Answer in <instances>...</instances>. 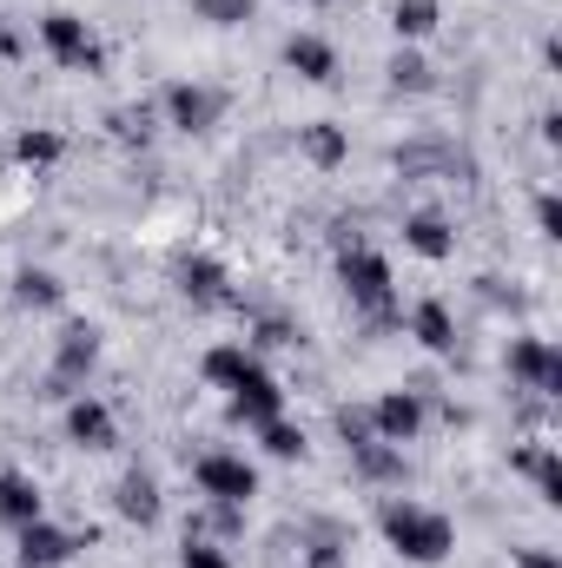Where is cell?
<instances>
[{
  "instance_id": "ffe728a7",
  "label": "cell",
  "mask_w": 562,
  "mask_h": 568,
  "mask_svg": "<svg viewBox=\"0 0 562 568\" xmlns=\"http://www.w3.org/2000/svg\"><path fill=\"white\" fill-rule=\"evenodd\" d=\"M304 568H344V529H338V523H318V529H311Z\"/></svg>"
},
{
  "instance_id": "7c38bea8",
  "label": "cell",
  "mask_w": 562,
  "mask_h": 568,
  "mask_svg": "<svg viewBox=\"0 0 562 568\" xmlns=\"http://www.w3.org/2000/svg\"><path fill=\"white\" fill-rule=\"evenodd\" d=\"M284 67H291L298 80H311V87H331V80H338V53H331L318 33H291V47H284Z\"/></svg>"
},
{
  "instance_id": "44dd1931",
  "label": "cell",
  "mask_w": 562,
  "mask_h": 568,
  "mask_svg": "<svg viewBox=\"0 0 562 568\" xmlns=\"http://www.w3.org/2000/svg\"><path fill=\"white\" fill-rule=\"evenodd\" d=\"M13 297L33 304V311H53V304L67 297V284L53 278V272H20V278H13Z\"/></svg>"
},
{
  "instance_id": "8fae6325",
  "label": "cell",
  "mask_w": 562,
  "mask_h": 568,
  "mask_svg": "<svg viewBox=\"0 0 562 568\" xmlns=\"http://www.w3.org/2000/svg\"><path fill=\"white\" fill-rule=\"evenodd\" d=\"M73 549H80V542H73L67 529H53L47 516L20 529V568H60L67 556H73Z\"/></svg>"
},
{
  "instance_id": "9c48e42d",
  "label": "cell",
  "mask_w": 562,
  "mask_h": 568,
  "mask_svg": "<svg viewBox=\"0 0 562 568\" xmlns=\"http://www.w3.org/2000/svg\"><path fill=\"white\" fill-rule=\"evenodd\" d=\"M279 410H284V390L265 377V371H259V364H252V371L232 384V417H239V424H259V429H265Z\"/></svg>"
},
{
  "instance_id": "603a6c76",
  "label": "cell",
  "mask_w": 562,
  "mask_h": 568,
  "mask_svg": "<svg viewBox=\"0 0 562 568\" xmlns=\"http://www.w3.org/2000/svg\"><path fill=\"white\" fill-rule=\"evenodd\" d=\"M304 159H311V165H324V172H331V165H344V133H338V126H324V120H318V126H304Z\"/></svg>"
},
{
  "instance_id": "3957f363",
  "label": "cell",
  "mask_w": 562,
  "mask_h": 568,
  "mask_svg": "<svg viewBox=\"0 0 562 568\" xmlns=\"http://www.w3.org/2000/svg\"><path fill=\"white\" fill-rule=\"evenodd\" d=\"M338 429H344V443H351L358 476H371V483H398V476H404V449H398V443H384V436L364 424L358 410H338Z\"/></svg>"
},
{
  "instance_id": "9a60e30c",
  "label": "cell",
  "mask_w": 562,
  "mask_h": 568,
  "mask_svg": "<svg viewBox=\"0 0 562 568\" xmlns=\"http://www.w3.org/2000/svg\"><path fill=\"white\" fill-rule=\"evenodd\" d=\"M398 172L418 179V172H450V179H470V159L450 152V145H398Z\"/></svg>"
},
{
  "instance_id": "f1b7e54d",
  "label": "cell",
  "mask_w": 562,
  "mask_h": 568,
  "mask_svg": "<svg viewBox=\"0 0 562 568\" xmlns=\"http://www.w3.org/2000/svg\"><path fill=\"white\" fill-rule=\"evenodd\" d=\"M391 87H398V93H423V87H430V67H423L418 53H398V60H391Z\"/></svg>"
},
{
  "instance_id": "4dcf8cb0",
  "label": "cell",
  "mask_w": 562,
  "mask_h": 568,
  "mask_svg": "<svg viewBox=\"0 0 562 568\" xmlns=\"http://www.w3.org/2000/svg\"><path fill=\"white\" fill-rule=\"evenodd\" d=\"M179 568H232V562H225V549H212V542L185 536V556H179Z\"/></svg>"
},
{
  "instance_id": "d590c367",
  "label": "cell",
  "mask_w": 562,
  "mask_h": 568,
  "mask_svg": "<svg viewBox=\"0 0 562 568\" xmlns=\"http://www.w3.org/2000/svg\"><path fill=\"white\" fill-rule=\"evenodd\" d=\"M311 7H318V0H311Z\"/></svg>"
},
{
  "instance_id": "e0dca14e",
  "label": "cell",
  "mask_w": 562,
  "mask_h": 568,
  "mask_svg": "<svg viewBox=\"0 0 562 568\" xmlns=\"http://www.w3.org/2000/svg\"><path fill=\"white\" fill-rule=\"evenodd\" d=\"M179 291L192 304H225V265L219 258H179Z\"/></svg>"
},
{
  "instance_id": "4316f807",
  "label": "cell",
  "mask_w": 562,
  "mask_h": 568,
  "mask_svg": "<svg viewBox=\"0 0 562 568\" xmlns=\"http://www.w3.org/2000/svg\"><path fill=\"white\" fill-rule=\"evenodd\" d=\"M13 159H20V165H53V159H60V133H47V126H40V133H20V140H13Z\"/></svg>"
},
{
  "instance_id": "cb8c5ba5",
  "label": "cell",
  "mask_w": 562,
  "mask_h": 568,
  "mask_svg": "<svg viewBox=\"0 0 562 568\" xmlns=\"http://www.w3.org/2000/svg\"><path fill=\"white\" fill-rule=\"evenodd\" d=\"M391 27H398V40H423L436 27V0H398L391 7Z\"/></svg>"
},
{
  "instance_id": "277c9868",
  "label": "cell",
  "mask_w": 562,
  "mask_h": 568,
  "mask_svg": "<svg viewBox=\"0 0 562 568\" xmlns=\"http://www.w3.org/2000/svg\"><path fill=\"white\" fill-rule=\"evenodd\" d=\"M40 40H47V53H53L67 73H100V67H107V53H100V40L87 33L80 13H47V20H40Z\"/></svg>"
},
{
  "instance_id": "30bf717a",
  "label": "cell",
  "mask_w": 562,
  "mask_h": 568,
  "mask_svg": "<svg viewBox=\"0 0 562 568\" xmlns=\"http://www.w3.org/2000/svg\"><path fill=\"white\" fill-rule=\"evenodd\" d=\"M418 424H423V397H418V390H391V397L371 410V429H378L384 443H398V449L418 436Z\"/></svg>"
},
{
  "instance_id": "836d02e7",
  "label": "cell",
  "mask_w": 562,
  "mask_h": 568,
  "mask_svg": "<svg viewBox=\"0 0 562 568\" xmlns=\"http://www.w3.org/2000/svg\"><path fill=\"white\" fill-rule=\"evenodd\" d=\"M516 568H562V562L550 556V549H523V556H516Z\"/></svg>"
},
{
  "instance_id": "5b68a950",
  "label": "cell",
  "mask_w": 562,
  "mask_h": 568,
  "mask_svg": "<svg viewBox=\"0 0 562 568\" xmlns=\"http://www.w3.org/2000/svg\"><path fill=\"white\" fill-rule=\"evenodd\" d=\"M100 364V331L93 324H67L60 331V357H53V377H47V397H73Z\"/></svg>"
},
{
  "instance_id": "e575fe53",
  "label": "cell",
  "mask_w": 562,
  "mask_h": 568,
  "mask_svg": "<svg viewBox=\"0 0 562 568\" xmlns=\"http://www.w3.org/2000/svg\"><path fill=\"white\" fill-rule=\"evenodd\" d=\"M13 53H20V33H13V27L0 20V60H13Z\"/></svg>"
},
{
  "instance_id": "83f0119b",
  "label": "cell",
  "mask_w": 562,
  "mask_h": 568,
  "mask_svg": "<svg viewBox=\"0 0 562 568\" xmlns=\"http://www.w3.org/2000/svg\"><path fill=\"white\" fill-rule=\"evenodd\" d=\"M265 449H272L279 463H298V456H304V429H291L284 417H272V424H265Z\"/></svg>"
},
{
  "instance_id": "7402d4cb",
  "label": "cell",
  "mask_w": 562,
  "mask_h": 568,
  "mask_svg": "<svg viewBox=\"0 0 562 568\" xmlns=\"http://www.w3.org/2000/svg\"><path fill=\"white\" fill-rule=\"evenodd\" d=\"M530 476H536V489H543V503H562V456L556 449H523L516 456Z\"/></svg>"
},
{
  "instance_id": "ac0fdd59",
  "label": "cell",
  "mask_w": 562,
  "mask_h": 568,
  "mask_svg": "<svg viewBox=\"0 0 562 568\" xmlns=\"http://www.w3.org/2000/svg\"><path fill=\"white\" fill-rule=\"evenodd\" d=\"M0 523H13V529L40 523V489L27 476H13V469H0Z\"/></svg>"
},
{
  "instance_id": "52a82bcc",
  "label": "cell",
  "mask_w": 562,
  "mask_h": 568,
  "mask_svg": "<svg viewBox=\"0 0 562 568\" xmlns=\"http://www.w3.org/2000/svg\"><path fill=\"white\" fill-rule=\"evenodd\" d=\"M165 113H172L179 133H212L219 113H225V93H219V87H192V80H179V87L165 93Z\"/></svg>"
},
{
  "instance_id": "4fadbf2b",
  "label": "cell",
  "mask_w": 562,
  "mask_h": 568,
  "mask_svg": "<svg viewBox=\"0 0 562 568\" xmlns=\"http://www.w3.org/2000/svg\"><path fill=\"white\" fill-rule=\"evenodd\" d=\"M113 509H120L133 529H152V523H159V483H152L145 469H127L120 489H113Z\"/></svg>"
},
{
  "instance_id": "5bb4252c",
  "label": "cell",
  "mask_w": 562,
  "mask_h": 568,
  "mask_svg": "<svg viewBox=\"0 0 562 568\" xmlns=\"http://www.w3.org/2000/svg\"><path fill=\"white\" fill-rule=\"evenodd\" d=\"M67 436H73L80 449H113V410L93 404V397H73V404H67Z\"/></svg>"
},
{
  "instance_id": "8992f818",
  "label": "cell",
  "mask_w": 562,
  "mask_h": 568,
  "mask_svg": "<svg viewBox=\"0 0 562 568\" xmlns=\"http://www.w3.org/2000/svg\"><path fill=\"white\" fill-rule=\"evenodd\" d=\"M199 489H205L212 503L245 509V503L259 496V469H252L245 456H199Z\"/></svg>"
},
{
  "instance_id": "1f68e13d",
  "label": "cell",
  "mask_w": 562,
  "mask_h": 568,
  "mask_svg": "<svg viewBox=\"0 0 562 568\" xmlns=\"http://www.w3.org/2000/svg\"><path fill=\"white\" fill-rule=\"evenodd\" d=\"M259 344H265V351H272V344H298V331L279 324V317H265V324H259Z\"/></svg>"
},
{
  "instance_id": "484cf974",
  "label": "cell",
  "mask_w": 562,
  "mask_h": 568,
  "mask_svg": "<svg viewBox=\"0 0 562 568\" xmlns=\"http://www.w3.org/2000/svg\"><path fill=\"white\" fill-rule=\"evenodd\" d=\"M252 7H259V0H192V13H199V20H212V27H245V20H252Z\"/></svg>"
},
{
  "instance_id": "d4e9b609",
  "label": "cell",
  "mask_w": 562,
  "mask_h": 568,
  "mask_svg": "<svg viewBox=\"0 0 562 568\" xmlns=\"http://www.w3.org/2000/svg\"><path fill=\"white\" fill-rule=\"evenodd\" d=\"M245 371H252V357H245L239 344H219V351H205V377H212V384H225V390H232Z\"/></svg>"
},
{
  "instance_id": "6da1fadb",
  "label": "cell",
  "mask_w": 562,
  "mask_h": 568,
  "mask_svg": "<svg viewBox=\"0 0 562 568\" xmlns=\"http://www.w3.org/2000/svg\"><path fill=\"white\" fill-rule=\"evenodd\" d=\"M378 523H384V542L404 556V562H443L450 556V542H456V529H450V516H436V509H423V503H384L378 509Z\"/></svg>"
},
{
  "instance_id": "d6a6232c",
  "label": "cell",
  "mask_w": 562,
  "mask_h": 568,
  "mask_svg": "<svg viewBox=\"0 0 562 568\" xmlns=\"http://www.w3.org/2000/svg\"><path fill=\"white\" fill-rule=\"evenodd\" d=\"M536 225H543V232H550V239H556V232H562V205H556V199H550V192H543V199H536Z\"/></svg>"
},
{
  "instance_id": "ba28073f",
  "label": "cell",
  "mask_w": 562,
  "mask_h": 568,
  "mask_svg": "<svg viewBox=\"0 0 562 568\" xmlns=\"http://www.w3.org/2000/svg\"><path fill=\"white\" fill-rule=\"evenodd\" d=\"M510 377H523L530 390L556 397L562 390V357L543 344V337H516V344H510Z\"/></svg>"
},
{
  "instance_id": "d6986e66",
  "label": "cell",
  "mask_w": 562,
  "mask_h": 568,
  "mask_svg": "<svg viewBox=\"0 0 562 568\" xmlns=\"http://www.w3.org/2000/svg\"><path fill=\"white\" fill-rule=\"evenodd\" d=\"M404 245H411L418 258H450V252H456V239H450V225H443L436 212H418V219H404Z\"/></svg>"
},
{
  "instance_id": "f546056e",
  "label": "cell",
  "mask_w": 562,
  "mask_h": 568,
  "mask_svg": "<svg viewBox=\"0 0 562 568\" xmlns=\"http://www.w3.org/2000/svg\"><path fill=\"white\" fill-rule=\"evenodd\" d=\"M113 133L127 145H145L152 140V113H145V106H120V113H113Z\"/></svg>"
},
{
  "instance_id": "7a4b0ae2",
  "label": "cell",
  "mask_w": 562,
  "mask_h": 568,
  "mask_svg": "<svg viewBox=\"0 0 562 568\" xmlns=\"http://www.w3.org/2000/svg\"><path fill=\"white\" fill-rule=\"evenodd\" d=\"M338 284L351 291L358 311H371V324H391V265L364 245H344L338 252Z\"/></svg>"
},
{
  "instance_id": "2e32d148",
  "label": "cell",
  "mask_w": 562,
  "mask_h": 568,
  "mask_svg": "<svg viewBox=\"0 0 562 568\" xmlns=\"http://www.w3.org/2000/svg\"><path fill=\"white\" fill-rule=\"evenodd\" d=\"M411 337H418L423 351H456V324H450L443 297H423L418 311H411Z\"/></svg>"
}]
</instances>
